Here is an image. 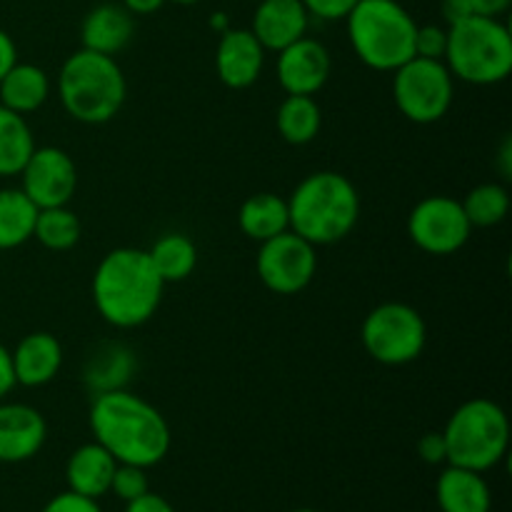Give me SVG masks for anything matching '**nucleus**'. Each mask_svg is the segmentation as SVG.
Here are the masks:
<instances>
[{"label": "nucleus", "instance_id": "obj_1", "mask_svg": "<svg viewBox=\"0 0 512 512\" xmlns=\"http://www.w3.org/2000/svg\"><path fill=\"white\" fill-rule=\"evenodd\" d=\"M90 430L118 463L155 468L170 453L168 420L155 405L130 390H105L90 405Z\"/></svg>", "mask_w": 512, "mask_h": 512}, {"label": "nucleus", "instance_id": "obj_2", "mask_svg": "<svg viewBox=\"0 0 512 512\" xmlns=\"http://www.w3.org/2000/svg\"><path fill=\"white\" fill-rule=\"evenodd\" d=\"M165 283L148 250L115 248L93 273V303L100 318L120 330L140 328L160 308Z\"/></svg>", "mask_w": 512, "mask_h": 512}, {"label": "nucleus", "instance_id": "obj_3", "mask_svg": "<svg viewBox=\"0 0 512 512\" xmlns=\"http://www.w3.org/2000/svg\"><path fill=\"white\" fill-rule=\"evenodd\" d=\"M290 230L310 245H333L348 238L360 218V195L345 175L320 170L300 180L288 198Z\"/></svg>", "mask_w": 512, "mask_h": 512}, {"label": "nucleus", "instance_id": "obj_4", "mask_svg": "<svg viewBox=\"0 0 512 512\" xmlns=\"http://www.w3.org/2000/svg\"><path fill=\"white\" fill-rule=\"evenodd\" d=\"M128 83L113 55L80 48L58 73V95L65 113L85 125H103L120 113Z\"/></svg>", "mask_w": 512, "mask_h": 512}, {"label": "nucleus", "instance_id": "obj_5", "mask_svg": "<svg viewBox=\"0 0 512 512\" xmlns=\"http://www.w3.org/2000/svg\"><path fill=\"white\" fill-rule=\"evenodd\" d=\"M345 23L355 55L368 68L393 73L415 58L418 23L398 0H360Z\"/></svg>", "mask_w": 512, "mask_h": 512}, {"label": "nucleus", "instance_id": "obj_6", "mask_svg": "<svg viewBox=\"0 0 512 512\" xmlns=\"http://www.w3.org/2000/svg\"><path fill=\"white\" fill-rule=\"evenodd\" d=\"M443 63L463 83L495 85L512 73V35L500 18L468 15L448 25Z\"/></svg>", "mask_w": 512, "mask_h": 512}, {"label": "nucleus", "instance_id": "obj_7", "mask_svg": "<svg viewBox=\"0 0 512 512\" xmlns=\"http://www.w3.org/2000/svg\"><path fill=\"white\" fill-rule=\"evenodd\" d=\"M443 438L448 465L488 473L508 455V415L493 400L473 398L450 415Z\"/></svg>", "mask_w": 512, "mask_h": 512}, {"label": "nucleus", "instance_id": "obj_8", "mask_svg": "<svg viewBox=\"0 0 512 512\" xmlns=\"http://www.w3.org/2000/svg\"><path fill=\"white\" fill-rule=\"evenodd\" d=\"M365 353L383 365H408L428 343L423 315L408 303H383L370 310L360 330Z\"/></svg>", "mask_w": 512, "mask_h": 512}, {"label": "nucleus", "instance_id": "obj_9", "mask_svg": "<svg viewBox=\"0 0 512 512\" xmlns=\"http://www.w3.org/2000/svg\"><path fill=\"white\" fill-rule=\"evenodd\" d=\"M393 73V98L405 118L418 125H430L448 115L455 95V78L443 60L415 55Z\"/></svg>", "mask_w": 512, "mask_h": 512}, {"label": "nucleus", "instance_id": "obj_10", "mask_svg": "<svg viewBox=\"0 0 512 512\" xmlns=\"http://www.w3.org/2000/svg\"><path fill=\"white\" fill-rule=\"evenodd\" d=\"M255 268L265 288L278 295H295L313 283L318 255L315 245L295 235L293 230H285L260 243Z\"/></svg>", "mask_w": 512, "mask_h": 512}, {"label": "nucleus", "instance_id": "obj_11", "mask_svg": "<svg viewBox=\"0 0 512 512\" xmlns=\"http://www.w3.org/2000/svg\"><path fill=\"white\" fill-rule=\"evenodd\" d=\"M408 235L423 253L453 255L468 243L473 225L465 218L460 200L448 195H430L410 210Z\"/></svg>", "mask_w": 512, "mask_h": 512}, {"label": "nucleus", "instance_id": "obj_12", "mask_svg": "<svg viewBox=\"0 0 512 512\" xmlns=\"http://www.w3.org/2000/svg\"><path fill=\"white\" fill-rule=\"evenodd\" d=\"M18 175L23 180L20 190L38 210L68 205L78 188V168L73 158L53 145L35 148Z\"/></svg>", "mask_w": 512, "mask_h": 512}, {"label": "nucleus", "instance_id": "obj_13", "mask_svg": "<svg viewBox=\"0 0 512 512\" xmlns=\"http://www.w3.org/2000/svg\"><path fill=\"white\" fill-rule=\"evenodd\" d=\"M275 70L288 95H315L333 73V58L320 40L305 35L280 50Z\"/></svg>", "mask_w": 512, "mask_h": 512}, {"label": "nucleus", "instance_id": "obj_14", "mask_svg": "<svg viewBox=\"0 0 512 512\" xmlns=\"http://www.w3.org/2000/svg\"><path fill=\"white\" fill-rule=\"evenodd\" d=\"M48 423L25 403H0V463H25L43 450Z\"/></svg>", "mask_w": 512, "mask_h": 512}, {"label": "nucleus", "instance_id": "obj_15", "mask_svg": "<svg viewBox=\"0 0 512 512\" xmlns=\"http://www.w3.org/2000/svg\"><path fill=\"white\" fill-rule=\"evenodd\" d=\"M265 65V48L250 28H228L220 33L215 70L228 88L245 90L258 83Z\"/></svg>", "mask_w": 512, "mask_h": 512}, {"label": "nucleus", "instance_id": "obj_16", "mask_svg": "<svg viewBox=\"0 0 512 512\" xmlns=\"http://www.w3.org/2000/svg\"><path fill=\"white\" fill-rule=\"evenodd\" d=\"M308 25L310 13L305 10L303 0H258L250 30L265 50L280 53L295 40L305 38Z\"/></svg>", "mask_w": 512, "mask_h": 512}, {"label": "nucleus", "instance_id": "obj_17", "mask_svg": "<svg viewBox=\"0 0 512 512\" xmlns=\"http://www.w3.org/2000/svg\"><path fill=\"white\" fill-rule=\"evenodd\" d=\"M13 358V373L15 383L25 385V388H43L55 375L60 373L63 365V345L55 335L38 330V333H28L15 350L10 353Z\"/></svg>", "mask_w": 512, "mask_h": 512}, {"label": "nucleus", "instance_id": "obj_18", "mask_svg": "<svg viewBox=\"0 0 512 512\" xmlns=\"http://www.w3.org/2000/svg\"><path fill=\"white\" fill-rule=\"evenodd\" d=\"M118 460L108 453L100 443H85L75 450L65 465V483L73 493L85 498H103L110 493Z\"/></svg>", "mask_w": 512, "mask_h": 512}, {"label": "nucleus", "instance_id": "obj_19", "mask_svg": "<svg viewBox=\"0 0 512 512\" xmlns=\"http://www.w3.org/2000/svg\"><path fill=\"white\" fill-rule=\"evenodd\" d=\"M135 20L133 13L120 3H100L85 15L80 40L83 48L95 50L103 55H115L133 40Z\"/></svg>", "mask_w": 512, "mask_h": 512}, {"label": "nucleus", "instance_id": "obj_20", "mask_svg": "<svg viewBox=\"0 0 512 512\" xmlns=\"http://www.w3.org/2000/svg\"><path fill=\"white\" fill-rule=\"evenodd\" d=\"M435 498L443 512H490L493 495L483 473L448 465L435 485Z\"/></svg>", "mask_w": 512, "mask_h": 512}, {"label": "nucleus", "instance_id": "obj_21", "mask_svg": "<svg viewBox=\"0 0 512 512\" xmlns=\"http://www.w3.org/2000/svg\"><path fill=\"white\" fill-rule=\"evenodd\" d=\"M50 95V78L43 68L15 63L0 78V105L20 115L35 113Z\"/></svg>", "mask_w": 512, "mask_h": 512}, {"label": "nucleus", "instance_id": "obj_22", "mask_svg": "<svg viewBox=\"0 0 512 512\" xmlns=\"http://www.w3.org/2000/svg\"><path fill=\"white\" fill-rule=\"evenodd\" d=\"M238 225L245 238L255 243L275 238V235L290 230L288 218V200L275 193H258L250 195L238 213Z\"/></svg>", "mask_w": 512, "mask_h": 512}, {"label": "nucleus", "instance_id": "obj_23", "mask_svg": "<svg viewBox=\"0 0 512 512\" xmlns=\"http://www.w3.org/2000/svg\"><path fill=\"white\" fill-rule=\"evenodd\" d=\"M275 125L285 143L308 145L318 138L323 113L313 95H285L275 115Z\"/></svg>", "mask_w": 512, "mask_h": 512}, {"label": "nucleus", "instance_id": "obj_24", "mask_svg": "<svg viewBox=\"0 0 512 512\" xmlns=\"http://www.w3.org/2000/svg\"><path fill=\"white\" fill-rule=\"evenodd\" d=\"M148 258L165 285L180 283L193 275L195 263H198V248L188 235L165 233L148 250Z\"/></svg>", "mask_w": 512, "mask_h": 512}, {"label": "nucleus", "instance_id": "obj_25", "mask_svg": "<svg viewBox=\"0 0 512 512\" xmlns=\"http://www.w3.org/2000/svg\"><path fill=\"white\" fill-rule=\"evenodd\" d=\"M38 208L20 188L0 190V250L20 248L33 238Z\"/></svg>", "mask_w": 512, "mask_h": 512}, {"label": "nucleus", "instance_id": "obj_26", "mask_svg": "<svg viewBox=\"0 0 512 512\" xmlns=\"http://www.w3.org/2000/svg\"><path fill=\"white\" fill-rule=\"evenodd\" d=\"M33 150L35 138L25 115L0 105V178L18 175Z\"/></svg>", "mask_w": 512, "mask_h": 512}, {"label": "nucleus", "instance_id": "obj_27", "mask_svg": "<svg viewBox=\"0 0 512 512\" xmlns=\"http://www.w3.org/2000/svg\"><path fill=\"white\" fill-rule=\"evenodd\" d=\"M80 233H83V228H80L78 215H75L68 205L38 210L33 238L38 240L43 248L63 253V250H70L78 245Z\"/></svg>", "mask_w": 512, "mask_h": 512}, {"label": "nucleus", "instance_id": "obj_28", "mask_svg": "<svg viewBox=\"0 0 512 512\" xmlns=\"http://www.w3.org/2000/svg\"><path fill=\"white\" fill-rule=\"evenodd\" d=\"M460 205L473 228H493L508 218L510 193L503 183H483L475 185Z\"/></svg>", "mask_w": 512, "mask_h": 512}, {"label": "nucleus", "instance_id": "obj_29", "mask_svg": "<svg viewBox=\"0 0 512 512\" xmlns=\"http://www.w3.org/2000/svg\"><path fill=\"white\" fill-rule=\"evenodd\" d=\"M130 370V353L120 345H108L105 353H98V358L90 360L88 383L95 385V395L105 390L123 388V380L118 375H128Z\"/></svg>", "mask_w": 512, "mask_h": 512}, {"label": "nucleus", "instance_id": "obj_30", "mask_svg": "<svg viewBox=\"0 0 512 512\" xmlns=\"http://www.w3.org/2000/svg\"><path fill=\"white\" fill-rule=\"evenodd\" d=\"M150 490L148 483V468H138V465H125L118 463L113 475V483H110V493L118 495L123 503L140 498Z\"/></svg>", "mask_w": 512, "mask_h": 512}, {"label": "nucleus", "instance_id": "obj_31", "mask_svg": "<svg viewBox=\"0 0 512 512\" xmlns=\"http://www.w3.org/2000/svg\"><path fill=\"white\" fill-rule=\"evenodd\" d=\"M448 50V28L440 25H418L415 33V55L418 58L443 60Z\"/></svg>", "mask_w": 512, "mask_h": 512}, {"label": "nucleus", "instance_id": "obj_32", "mask_svg": "<svg viewBox=\"0 0 512 512\" xmlns=\"http://www.w3.org/2000/svg\"><path fill=\"white\" fill-rule=\"evenodd\" d=\"M358 3L360 0H303L310 18H320V20H345L350 10H353Z\"/></svg>", "mask_w": 512, "mask_h": 512}, {"label": "nucleus", "instance_id": "obj_33", "mask_svg": "<svg viewBox=\"0 0 512 512\" xmlns=\"http://www.w3.org/2000/svg\"><path fill=\"white\" fill-rule=\"evenodd\" d=\"M40 512H103V510H100L98 500L85 498V495L73 493V490H65V493L55 495L53 500H48L45 508Z\"/></svg>", "mask_w": 512, "mask_h": 512}, {"label": "nucleus", "instance_id": "obj_34", "mask_svg": "<svg viewBox=\"0 0 512 512\" xmlns=\"http://www.w3.org/2000/svg\"><path fill=\"white\" fill-rule=\"evenodd\" d=\"M418 455L423 463L428 465H440L448 463V450H445V438L443 433H428L420 438L418 443Z\"/></svg>", "mask_w": 512, "mask_h": 512}, {"label": "nucleus", "instance_id": "obj_35", "mask_svg": "<svg viewBox=\"0 0 512 512\" xmlns=\"http://www.w3.org/2000/svg\"><path fill=\"white\" fill-rule=\"evenodd\" d=\"M125 512H175V508L163 498V495L150 493L148 490V493L140 495V498L125 503Z\"/></svg>", "mask_w": 512, "mask_h": 512}, {"label": "nucleus", "instance_id": "obj_36", "mask_svg": "<svg viewBox=\"0 0 512 512\" xmlns=\"http://www.w3.org/2000/svg\"><path fill=\"white\" fill-rule=\"evenodd\" d=\"M512 0H463L470 15H488V18H500L508 13Z\"/></svg>", "mask_w": 512, "mask_h": 512}, {"label": "nucleus", "instance_id": "obj_37", "mask_svg": "<svg viewBox=\"0 0 512 512\" xmlns=\"http://www.w3.org/2000/svg\"><path fill=\"white\" fill-rule=\"evenodd\" d=\"M15 373H13V358H10V350L0 343V400L5 395H10V390L15 388Z\"/></svg>", "mask_w": 512, "mask_h": 512}, {"label": "nucleus", "instance_id": "obj_38", "mask_svg": "<svg viewBox=\"0 0 512 512\" xmlns=\"http://www.w3.org/2000/svg\"><path fill=\"white\" fill-rule=\"evenodd\" d=\"M15 63H18V48H15L13 38L0 28V78H3Z\"/></svg>", "mask_w": 512, "mask_h": 512}, {"label": "nucleus", "instance_id": "obj_39", "mask_svg": "<svg viewBox=\"0 0 512 512\" xmlns=\"http://www.w3.org/2000/svg\"><path fill=\"white\" fill-rule=\"evenodd\" d=\"M168 0H123V8L133 15H153L158 13Z\"/></svg>", "mask_w": 512, "mask_h": 512}, {"label": "nucleus", "instance_id": "obj_40", "mask_svg": "<svg viewBox=\"0 0 512 512\" xmlns=\"http://www.w3.org/2000/svg\"><path fill=\"white\" fill-rule=\"evenodd\" d=\"M512 143H510V138H505V143H503V150H500V170H503V178L505 180H510V173H512Z\"/></svg>", "mask_w": 512, "mask_h": 512}, {"label": "nucleus", "instance_id": "obj_41", "mask_svg": "<svg viewBox=\"0 0 512 512\" xmlns=\"http://www.w3.org/2000/svg\"><path fill=\"white\" fill-rule=\"evenodd\" d=\"M210 28H215V30H218V33H225V30L230 28L228 15H225V13H215L213 18H210Z\"/></svg>", "mask_w": 512, "mask_h": 512}, {"label": "nucleus", "instance_id": "obj_42", "mask_svg": "<svg viewBox=\"0 0 512 512\" xmlns=\"http://www.w3.org/2000/svg\"><path fill=\"white\" fill-rule=\"evenodd\" d=\"M173 3H178V5H195V3H200V0H173Z\"/></svg>", "mask_w": 512, "mask_h": 512}, {"label": "nucleus", "instance_id": "obj_43", "mask_svg": "<svg viewBox=\"0 0 512 512\" xmlns=\"http://www.w3.org/2000/svg\"><path fill=\"white\" fill-rule=\"evenodd\" d=\"M293 512H318V510H310V508H300V510H293Z\"/></svg>", "mask_w": 512, "mask_h": 512}]
</instances>
